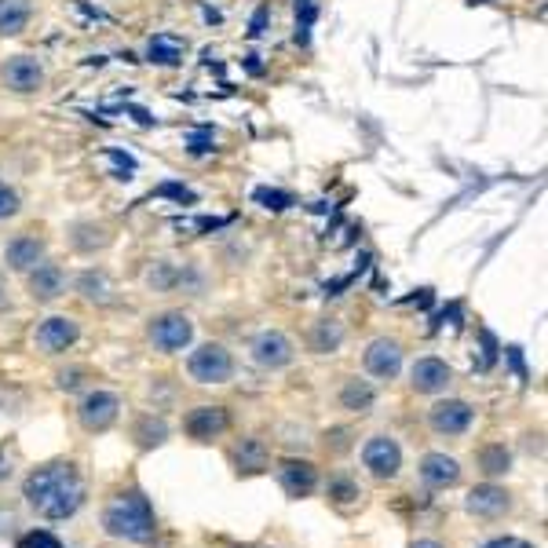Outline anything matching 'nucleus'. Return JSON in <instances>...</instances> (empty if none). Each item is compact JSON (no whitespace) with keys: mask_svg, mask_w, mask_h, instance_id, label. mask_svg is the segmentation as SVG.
I'll list each match as a JSON object with an SVG mask.
<instances>
[{"mask_svg":"<svg viewBox=\"0 0 548 548\" xmlns=\"http://www.w3.org/2000/svg\"><path fill=\"white\" fill-rule=\"evenodd\" d=\"M26 501L44 519H66L85 505V483L74 464H44L26 479Z\"/></svg>","mask_w":548,"mask_h":548,"instance_id":"nucleus-1","label":"nucleus"},{"mask_svg":"<svg viewBox=\"0 0 548 548\" xmlns=\"http://www.w3.org/2000/svg\"><path fill=\"white\" fill-rule=\"evenodd\" d=\"M103 527L106 534L114 538H125V541H150L154 538V508L150 501L139 490H128V494H117L103 512Z\"/></svg>","mask_w":548,"mask_h":548,"instance_id":"nucleus-2","label":"nucleus"},{"mask_svg":"<svg viewBox=\"0 0 548 548\" xmlns=\"http://www.w3.org/2000/svg\"><path fill=\"white\" fill-rule=\"evenodd\" d=\"M187 369L198 384H223V380H231L234 359L220 348V344H205V348H198L190 355Z\"/></svg>","mask_w":548,"mask_h":548,"instance_id":"nucleus-3","label":"nucleus"},{"mask_svg":"<svg viewBox=\"0 0 548 548\" xmlns=\"http://www.w3.org/2000/svg\"><path fill=\"white\" fill-rule=\"evenodd\" d=\"M190 337H194V326H190V318L180 315V311H169V315L154 318V326H150V340H154V348L161 351L187 348Z\"/></svg>","mask_w":548,"mask_h":548,"instance_id":"nucleus-4","label":"nucleus"},{"mask_svg":"<svg viewBox=\"0 0 548 548\" xmlns=\"http://www.w3.org/2000/svg\"><path fill=\"white\" fill-rule=\"evenodd\" d=\"M362 461H366V468L377 479H395L402 468V454L399 446L391 443V439H384V435H377V439H369L366 450H362Z\"/></svg>","mask_w":548,"mask_h":548,"instance_id":"nucleus-5","label":"nucleus"},{"mask_svg":"<svg viewBox=\"0 0 548 548\" xmlns=\"http://www.w3.org/2000/svg\"><path fill=\"white\" fill-rule=\"evenodd\" d=\"M117 410H121V399L110 395V391H92L85 402H81V424H85L88 432H103L110 424L117 421Z\"/></svg>","mask_w":548,"mask_h":548,"instance_id":"nucleus-6","label":"nucleus"},{"mask_svg":"<svg viewBox=\"0 0 548 548\" xmlns=\"http://www.w3.org/2000/svg\"><path fill=\"white\" fill-rule=\"evenodd\" d=\"M0 77H4V85H8L11 92H37V88L44 85L41 63L30 59V55H15V59H8L4 70H0Z\"/></svg>","mask_w":548,"mask_h":548,"instance_id":"nucleus-7","label":"nucleus"},{"mask_svg":"<svg viewBox=\"0 0 548 548\" xmlns=\"http://www.w3.org/2000/svg\"><path fill=\"white\" fill-rule=\"evenodd\" d=\"M33 340H37V348L44 355H59V351H66L77 340V322L74 318H48V322L37 326V337Z\"/></svg>","mask_w":548,"mask_h":548,"instance_id":"nucleus-8","label":"nucleus"},{"mask_svg":"<svg viewBox=\"0 0 548 548\" xmlns=\"http://www.w3.org/2000/svg\"><path fill=\"white\" fill-rule=\"evenodd\" d=\"M227 424H231V417H227L223 406H198V410H190V417H187V435L190 439L209 443V439L227 432Z\"/></svg>","mask_w":548,"mask_h":548,"instance_id":"nucleus-9","label":"nucleus"},{"mask_svg":"<svg viewBox=\"0 0 548 548\" xmlns=\"http://www.w3.org/2000/svg\"><path fill=\"white\" fill-rule=\"evenodd\" d=\"M472 424V406L457 399H446L439 406H432V428L439 435H464Z\"/></svg>","mask_w":548,"mask_h":548,"instance_id":"nucleus-10","label":"nucleus"},{"mask_svg":"<svg viewBox=\"0 0 548 548\" xmlns=\"http://www.w3.org/2000/svg\"><path fill=\"white\" fill-rule=\"evenodd\" d=\"M366 369L373 377H395L402 369V348L395 340H373L366 351Z\"/></svg>","mask_w":548,"mask_h":548,"instance_id":"nucleus-11","label":"nucleus"},{"mask_svg":"<svg viewBox=\"0 0 548 548\" xmlns=\"http://www.w3.org/2000/svg\"><path fill=\"white\" fill-rule=\"evenodd\" d=\"M278 479H282V490L289 497H307L315 490L318 472H315V464H307V461H285L282 468H278Z\"/></svg>","mask_w":548,"mask_h":548,"instance_id":"nucleus-12","label":"nucleus"},{"mask_svg":"<svg viewBox=\"0 0 548 548\" xmlns=\"http://www.w3.org/2000/svg\"><path fill=\"white\" fill-rule=\"evenodd\" d=\"M253 355H256V362H260V366L278 369V366H285V362L293 359V344H289L282 333L267 329V333H260V337H256Z\"/></svg>","mask_w":548,"mask_h":548,"instance_id":"nucleus-13","label":"nucleus"},{"mask_svg":"<svg viewBox=\"0 0 548 548\" xmlns=\"http://www.w3.org/2000/svg\"><path fill=\"white\" fill-rule=\"evenodd\" d=\"M41 256H44V242H37V238H30V234H19V238L8 245L11 271H33V267L41 264Z\"/></svg>","mask_w":548,"mask_h":548,"instance_id":"nucleus-14","label":"nucleus"},{"mask_svg":"<svg viewBox=\"0 0 548 548\" xmlns=\"http://www.w3.org/2000/svg\"><path fill=\"white\" fill-rule=\"evenodd\" d=\"M421 475L428 486H454L457 479H461V468H457L454 457L446 454H428L421 464Z\"/></svg>","mask_w":548,"mask_h":548,"instance_id":"nucleus-15","label":"nucleus"},{"mask_svg":"<svg viewBox=\"0 0 548 548\" xmlns=\"http://www.w3.org/2000/svg\"><path fill=\"white\" fill-rule=\"evenodd\" d=\"M446 384H450V369H446V362L439 359H421L417 366H413V388L417 391H443Z\"/></svg>","mask_w":548,"mask_h":548,"instance_id":"nucleus-16","label":"nucleus"},{"mask_svg":"<svg viewBox=\"0 0 548 548\" xmlns=\"http://www.w3.org/2000/svg\"><path fill=\"white\" fill-rule=\"evenodd\" d=\"M505 508L508 494L497 490V486H475L472 494H468V512H475V516H501Z\"/></svg>","mask_w":548,"mask_h":548,"instance_id":"nucleus-17","label":"nucleus"},{"mask_svg":"<svg viewBox=\"0 0 548 548\" xmlns=\"http://www.w3.org/2000/svg\"><path fill=\"white\" fill-rule=\"evenodd\" d=\"M30 289L37 300H55L63 293V271L55 264H37V271L30 274Z\"/></svg>","mask_w":548,"mask_h":548,"instance_id":"nucleus-18","label":"nucleus"},{"mask_svg":"<svg viewBox=\"0 0 548 548\" xmlns=\"http://www.w3.org/2000/svg\"><path fill=\"white\" fill-rule=\"evenodd\" d=\"M30 22V0H0V37H15Z\"/></svg>","mask_w":548,"mask_h":548,"instance_id":"nucleus-19","label":"nucleus"},{"mask_svg":"<svg viewBox=\"0 0 548 548\" xmlns=\"http://www.w3.org/2000/svg\"><path fill=\"white\" fill-rule=\"evenodd\" d=\"M147 55H150V63L176 66V63H183V41L180 37H172V33H158V37H150Z\"/></svg>","mask_w":548,"mask_h":548,"instance_id":"nucleus-20","label":"nucleus"},{"mask_svg":"<svg viewBox=\"0 0 548 548\" xmlns=\"http://www.w3.org/2000/svg\"><path fill=\"white\" fill-rule=\"evenodd\" d=\"M81 293L88 296V300H95V304H110V300H114V285L106 282V274H81Z\"/></svg>","mask_w":548,"mask_h":548,"instance_id":"nucleus-21","label":"nucleus"},{"mask_svg":"<svg viewBox=\"0 0 548 548\" xmlns=\"http://www.w3.org/2000/svg\"><path fill=\"white\" fill-rule=\"evenodd\" d=\"M234 461H238V468H242V472H264V468H267V450H264V443H256V439L242 443V450L234 454Z\"/></svg>","mask_w":548,"mask_h":548,"instance_id":"nucleus-22","label":"nucleus"},{"mask_svg":"<svg viewBox=\"0 0 548 548\" xmlns=\"http://www.w3.org/2000/svg\"><path fill=\"white\" fill-rule=\"evenodd\" d=\"M479 464H483L486 475L508 472V450H505V446H486L483 454H479Z\"/></svg>","mask_w":548,"mask_h":548,"instance_id":"nucleus-23","label":"nucleus"},{"mask_svg":"<svg viewBox=\"0 0 548 548\" xmlns=\"http://www.w3.org/2000/svg\"><path fill=\"white\" fill-rule=\"evenodd\" d=\"M253 198L260 201L264 209H271V212H282V209H289V205H293V194H285V190H267V187H260L253 194Z\"/></svg>","mask_w":548,"mask_h":548,"instance_id":"nucleus-24","label":"nucleus"},{"mask_svg":"<svg viewBox=\"0 0 548 548\" xmlns=\"http://www.w3.org/2000/svg\"><path fill=\"white\" fill-rule=\"evenodd\" d=\"M369 402H373V391L366 388V384H348L344 388V406L348 410H369Z\"/></svg>","mask_w":548,"mask_h":548,"instance_id":"nucleus-25","label":"nucleus"},{"mask_svg":"<svg viewBox=\"0 0 548 548\" xmlns=\"http://www.w3.org/2000/svg\"><path fill=\"white\" fill-rule=\"evenodd\" d=\"M19 548H63V541L55 538V534H48V530H33V534H26L19 541Z\"/></svg>","mask_w":548,"mask_h":548,"instance_id":"nucleus-26","label":"nucleus"},{"mask_svg":"<svg viewBox=\"0 0 548 548\" xmlns=\"http://www.w3.org/2000/svg\"><path fill=\"white\" fill-rule=\"evenodd\" d=\"M329 497H333L337 505H348V501H355V497H362V494H359V486H351L348 479H337V483L329 486Z\"/></svg>","mask_w":548,"mask_h":548,"instance_id":"nucleus-27","label":"nucleus"},{"mask_svg":"<svg viewBox=\"0 0 548 548\" xmlns=\"http://www.w3.org/2000/svg\"><path fill=\"white\" fill-rule=\"evenodd\" d=\"M19 212V194L8 187V183H0V220H8Z\"/></svg>","mask_w":548,"mask_h":548,"instance_id":"nucleus-28","label":"nucleus"},{"mask_svg":"<svg viewBox=\"0 0 548 548\" xmlns=\"http://www.w3.org/2000/svg\"><path fill=\"white\" fill-rule=\"evenodd\" d=\"M158 198H176V201H187V205H194V190L180 187V183H161Z\"/></svg>","mask_w":548,"mask_h":548,"instance_id":"nucleus-29","label":"nucleus"},{"mask_svg":"<svg viewBox=\"0 0 548 548\" xmlns=\"http://www.w3.org/2000/svg\"><path fill=\"white\" fill-rule=\"evenodd\" d=\"M483 548H534V545H530V541H519V538H497Z\"/></svg>","mask_w":548,"mask_h":548,"instance_id":"nucleus-30","label":"nucleus"},{"mask_svg":"<svg viewBox=\"0 0 548 548\" xmlns=\"http://www.w3.org/2000/svg\"><path fill=\"white\" fill-rule=\"evenodd\" d=\"M264 22H267V11H256V15H253V33L264 30Z\"/></svg>","mask_w":548,"mask_h":548,"instance_id":"nucleus-31","label":"nucleus"},{"mask_svg":"<svg viewBox=\"0 0 548 548\" xmlns=\"http://www.w3.org/2000/svg\"><path fill=\"white\" fill-rule=\"evenodd\" d=\"M410 548H443L439 541H417V545H410Z\"/></svg>","mask_w":548,"mask_h":548,"instance_id":"nucleus-32","label":"nucleus"},{"mask_svg":"<svg viewBox=\"0 0 548 548\" xmlns=\"http://www.w3.org/2000/svg\"><path fill=\"white\" fill-rule=\"evenodd\" d=\"M0 307H4V289H0Z\"/></svg>","mask_w":548,"mask_h":548,"instance_id":"nucleus-33","label":"nucleus"}]
</instances>
